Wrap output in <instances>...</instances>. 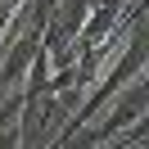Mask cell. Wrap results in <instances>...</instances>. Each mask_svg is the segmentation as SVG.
<instances>
[{"label": "cell", "instance_id": "6da1fadb", "mask_svg": "<svg viewBox=\"0 0 149 149\" xmlns=\"http://www.w3.org/2000/svg\"><path fill=\"white\" fill-rule=\"evenodd\" d=\"M140 113H149V81H145V72H136L131 77V86L118 95V109H109L100 122H95L91 131L81 136V145H109L113 136H118L127 122H136Z\"/></svg>", "mask_w": 149, "mask_h": 149}]
</instances>
